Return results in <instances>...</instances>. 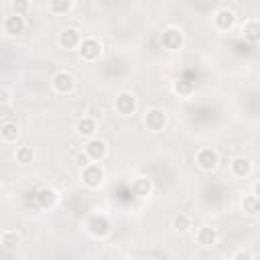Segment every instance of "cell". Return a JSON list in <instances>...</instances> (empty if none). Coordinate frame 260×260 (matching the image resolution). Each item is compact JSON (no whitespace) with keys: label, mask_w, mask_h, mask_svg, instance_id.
Masks as SVG:
<instances>
[{"label":"cell","mask_w":260,"mask_h":260,"mask_svg":"<svg viewBox=\"0 0 260 260\" xmlns=\"http://www.w3.org/2000/svg\"><path fill=\"white\" fill-rule=\"evenodd\" d=\"M73 87H75V79H73V75L69 71H59V73L53 75V89L57 93H61V95L71 93Z\"/></svg>","instance_id":"6da1fadb"},{"label":"cell","mask_w":260,"mask_h":260,"mask_svg":"<svg viewBox=\"0 0 260 260\" xmlns=\"http://www.w3.org/2000/svg\"><path fill=\"white\" fill-rule=\"evenodd\" d=\"M116 110H118V114H122V116H130V114H134V110H136V98L130 93V91H122V93H118L116 95Z\"/></svg>","instance_id":"3957f363"},{"label":"cell","mask_w":260,"mask_h":260,"mask_svg":"<svg viewBox=\"0 0 260 260\" xmlns=\"http://www.w3.org/2000/svg\"><path fill=\"white\" fill-rule=\"evenodd\" d=\"M24 18L22 16H18V14H10V16H6V20H4V30L8 32V35H22L24 32Z\"/></svg>","instance_id":"8fae6325"},{"label":"cell","mask_w":260,"mask_h":260,"mask_svg":"<svg viewBox=\"0 0 260 260\" xmlns=\"http://www.w3.org/2000/svg\"><path fill=\"white\" fill-rule=\"evenodd\" d=\"M81 179H83V183L87 185V187H100L102 185V181H104V169L100 167V165H87L85 169H83V173H81Z\"/></svg>","instance_id":"277c9868"},{"label":"cell","mask_w":260,"mask_h":260,"mask_svg":"<svg viewBox=\"0 0 260 260\" xmlns=\"http://www.w3.org/2000/svg\"><path fill=\"white\" fill-rule=\"evenodd\" d=\"M10 100H12V91L8 87H0V104L6 106V104H10Z\"/></svg>","instance_id":"4316f807"},{"label":"cell","mask_w":260,"mask_h":260,"mask_svg":"<svg viewBox=\"0 0 260 260\" xmlns=\"http://www.w3.org/2000/svg\"><path fill=\"white\" fill-rule=\"evenodd\" d=\"M173 228H175V230H179V232H185V230H189V217H187L185 213H179V215H175V219H173Z\"/></svg>","instance_id":"cb8c5ba5"},{"label":"cell","mask_w":260,"mask_h":260,"mask_svg":"<svg viewBox=\"0 0 260 260\" xmlns=\"http://www.w3.org/2000/svg\"><path fill=\"white\" fill-rule=\"evenodd\" d=\"M130 260H138V258H130Z\"/></svg>","instance_id":"4dcf8cb0"},{"label":"cell","mask_w":260,"mask_h":260,"mask_svg":"<svg viewBox=\"0 0 260 260\" xmlns=\"http://www.w3.org/2000/svg\"><path fill=\"white\" fill-rule=\"evenodd\" d=\"M37 201L41 207H53L57 203V191L51 187H43L37 191Z\"/></svg>","instance_id":"4fadbf2b"},{"label":"cell","mask_w":260,"mask_h":260,"mask_svg":"<svg viewBox=\"0 0 260 260\" xmlns=\"http://www.w3.org/2000/svg\"><path fill=\"white\" fill-rule=\"evenodd\" d=\"M215 240H217V232H215L213 228H209V225H203V228L197 232V242L203 244V246H213Z\"/></svg>","instance_id":"9a60e30c"},{"label":"cell","mask_w":260,"mask_h":260,"mask_svg":"<svg viewBox=\"0 0 260 260\" xmlns=\"http://www.w3.org/2000/svg\"><path fill=\"white\" fill-rule=\"evenodd\" d=\"M0 136H2V140H6V142H16V138H18V126H16L14 122L2 124Z\"/></svg>","instance_id":"ac0fdd59"},{"label":"cell","mask_w":260,"mask_h":260,"mask_svg":"<svg viewBox=\"0 0 260 260\" xmlns=\"http://www.w3.org/2000/svg\"><path fill=\"white\" fill-rule=\"evenodd\" d=\"M69 8H71V2L69 0H51L49 2V10L53 14H65Z\"/></svg>","instance_id":"ffe728a7"},{"label":"cell","mask_w":260,"mask_h":260,"mask_svg":"<svg viewBox=\"0 0 260 260\" xmlns=\"http://www.w3.org/2000/svg\"><path fill=\"white\" fill-rule=\"evenodd\" d=\"M213 20H215V26H217L219 30H228V28H232V24H234V20H236V14H234L230 8H219V10L215 12Z\"/></svg>","instance_id":"30bf717a"},{"label":"cell","mask_w":260,"mask_h":260,"mask_svg":"<svg viewBox=\"0 0 260 260\" xmlns=\"http://www.w3.org/2000/svg\"><path fill=\"white\" fill-rule=\"evenodd\" d=\"M250 169H252V165H250V160L244 158V156H238V158L232 160V173H234L236 177H246V175L250 173Z\"/></svg>","instance_id":"2e32d148"},{"label":"cell","mask_w":260,"mask_h":260,"mask_svg":"<svg viewBox=\"0 0 260 260\" xmlns=\"http://www.w3.org/2000/svg\"><path fill=\"white\" fill-rule=\"evenodd\" d=\"M160 43H162L167 49H171V51H177V49L183 45V32H181L179 28H167V30L162 32V39H160Z\"/></svg>","instance_id":"8992f818"},{"label":"cell","mask_w":260,"mask_h":260,"mask_svg":"<svg viewBox=\"0 0 260 260\" xmlns=\"http://www.w3.org/2000/svg\"><path fill=\"white\" fill-rule=\"evenodd\" d=\"M144 122H146V128L150 132H160L167 126V114L162 110H158V108H152V110L146 112Z\"/></svg>","instance_id":"7a4b0ae2"},{"label":"cell","mask_w":260,"mask_h":260,"mask_svg":"<svg viewBox=\"0 0 260 260\" xmlns=\"http://www.w3.org/2000/svg\"><path fill=\"white\" fill-rule=\"evenodd\" d=\"M244 211L248 215H256L258 213V195H248L244 197Z\"/></svg>","instance_id":"44dd1931"},{"label":"cell","mask_w":260,"mask_h":260,"mask_svg":"<svg viewBox=\"0 0 260 260\" xmlns=\"http://www.w3.org/2000/svg\"><path fill=\"white\" fill-rule=\"evenodd\" d=\"M108 148H106V142L104 140H98V138H91L87 144H85V154L89 156V160H102L106 156Z\"/></svg>","instance_id":"52a82bcc"},{"label":"cell","mask_w":260,"mask_h":260,"mask_svg":"<svg viewBox=\"0 0 260 260\" xmlns=\"http://www.w3.org/2000/svg\"><path fill=\"white\" fill-rule=\"evenodd\" d=\"M150 260H160V258H150Z\"/></svg>","instance_id":"f546056e"},{"label":"cell","mask_w":260,"mask_h":260,"mask_svg":"<svg viewBox=\"0 0 260 260\" xmlns=\"http://www.w3.org/2000/svg\"><path fill=\"white\" fill-rule=\"evenodd\" d=\"M75 128H77V132H79L81 136H91V134L95 132V120H93V118H81Z\"/></svg>","instance_id":"d6986e66"},{"label":"cell","mask_w":260,"mask_h":260,"mask_svg":"<svg viewBox=\"0 0 260 260\" xmlns=\"http://www.w3.org/2000/svg\"><path fill=\"white\" fill-rule=\"evenodd\" d=\"M12 8H14V14H18V16H22L28 8H30V4L26 2V0H16V2H12Z\"/></svg>","instance_id":"484cf974"},{"label":"cell","mask_w":260,"mask_h":260,"mask_svg":"<svg viewBox=\"0 0 260 260\" xmlns=\"http://www.w3.org/2000/svg\"><path fill=\"white\" fill-rule=\"evenodd\" d=\"M197 165L203 169V171H211L215 165H217V152L213 148H201L197 152Z\"/></svg>","instance_id":"9c48e42d"},{"label":"cell","mask_w":260,"mask_h":260,"mask_svg":"<svg viewBox=\"0 0 260 260\" xmlns=\"http://www.w3.org/2000/svg\"><path fill=\"white\" fill-rule=\"evenodd\" d=\"M16 160H18V162H30V160H32V150H30L28 146H20V148L16 150Z\"/></svg>","instance_id":"d4e9b609"},{"label":"cell","mask_w":260,"mask_h":260,"mask_svg":"<svg viewBox=\"0 0 260 260\" xmlns=\"http://www.w3.org/2000/svg\"><path fill=\"white\" fill-rule=\"evenodd\" d=\"M244 37L250 43H258V39H260V22L258 20H248L244 24Z\"/></svg>","instance_id":"e0dca14e"},{"label":"cell","mask_w":260,"mask_h":260,"mask_svg":"<svg viewBox=\"0 0 260 260\" xmlns=\"http://www.w3.org/2000/svg\"><path fill=\"white\" fill-rule=\"evenodd\" d=\"M234 260H252V254L248 252V250H242V252H238L236 254V258Z\"/></svg>","instance_id":"f1b7e54d"},{"label":"cell","mask_w":260,"mask_h":260,"mask_svg":"<svg viewBox=\"0 0 260 260\" xmlns=\"http://www.w3.org/2000/svg\"><path fill=\"white\" fill-rule=\"evenodd\" d=\"M59 43H61V47H65V49H77L79 43H81L79 30H77V28H65V30L61 32V37H59Z\"/></svg>","instance_id":"7c38bea8"},{"label":"cell","mask_w":260,"mask_h":260,"mask_svg":"<svg viewBox=\"0 0 260 260\" xmlns=\"http://www.w3.org/2000/svg\"><path fill=\"white\" fill-rule=\"evenodd\" d=\"M75 160H77V167H79V169H85V167L89 165V156H87L85 152H83V154H77Z\"/></svg>","instance_id":"83f0119b"},{"label":"cell","mask_w":260,"mask_h":260,"mask_svg":"<svg viewBox=\"0 0 260 260\" xmlns=\"http://www.w3.org/2000/svg\"><path fill=\"white\" fill-rule=\"evenodd\" d=\"M175 91H177L179 95H189V93L193 91V83L187 81V79H181V81L175 83Z\"/></svg>","instance_id":"603a6c76"},{"label":"cell","mask_w":260,"mask_h":260,"mask_svg":"<svg viewBox=\"0 0 260 260\" xmlns=\"http://www.w3.org/2000/svg\"><path fill=\"white\" fill-rule=\"evenodd\" d=\"M130 191H132V195H136V197H146V195L150 193V181L144 179V177H138V179L132 181Z\"/></svg>","instance_id":"5bb4252c"},{"label":"cell","mask_w":260,"mask_h":260,"mask_svg":"<svg viewBox=\"0 0 260 260\" xmlns=\"http://www.w3.org/2000/svg\"><path fill=\"white\" fill-rule=\"evenodd\" d=\"M18 242H20V234H18V232L8 230V232L2 234V244H4L6 248H14Z\"/></svg>","instance_id":"7402d4cb"},{"label":"cell","mask_w":260,"mask_h":260,"mask_svg":"<svg viewBox=\"0 0 260 260\" xmlns=\"http://www.w3.org/2000/svg\"><path fill=\"white\" fill-rule=\"evenodd\" d=\"M79 53H81V57L85 59V61H95L98 57H100V53H102V47H100V41L98 39H83L81 43H79Z\"/></svg>","instance_id":"5b68a950"},{"label":"cell","mask_w":260,"mask_h":260,"mask_svg":"<svg viewBox=\"0 0 260 260\" xmlns=\"http://www.w3.org/2000/svg\"><path fill=\"white\" fill-rule=\"evenodd\" d=\"M87 228H89V234L102 238L110 232V221L104 217V215H91L89 221H87Z\"/></svg>","instance_id":"ba28073f"}]
</instances>
